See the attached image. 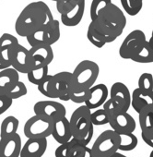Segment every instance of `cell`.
Returning <instances> with one entry per match:
<instances>
[{"instance_id":"6da1fadb","label":"cell","mask_w":153,"mask_h":157,"mask_svg":"<svg viewBox=\"0 0 153 157\" xmlns=\"http://www.w3.org/2000/svg\"><path fill=\"white\" fill-rule=\"evenodd\" d=\"M48 5L43 1L28 4L20 13L15 22V31L19 36L27 37L36 30L48 27L54 21Z\"/></svg>"},{"instance_id":"7a4b0ae2","label":"cell","mask_w":153,"mask_h":157,"mask_svg":"<svg viewBox=\"0 0 153 157\" xmlns=\"http://www.w3.org/2000/svg\"><path fill=\"white\" fill-rule=\"evenodd\" d=\"M91 22L99 33L106 37L110 44L123 33L126 26V18L122 10L112 3L107 9L100 12L95 21Z\"/></svg>"},{"instance_id":"3957f363","label":"cell","mask_w":153,"mask_h":157,"mask_svg":"<svg viewBox=\"0 0 153 157\" xmlns=\"http://www.w3.org/2000/svg\"><path fill=\"white\" fill-rule=\"evenodd\" d=\"M100 74L99 65L91 60H82L72 72L76 89L84 91L91 88Z\"/></svg>"},{"instance_id":"277c9868","label":"cell","mask_w":153,"mask_h":157,"mask_svg":"<svg viewBox=\"0 0 153 157\" xmlns=\"http://www.w3.org/2000/svg\"><path fill=\"white\" fill-rule=\"evenodd\" d=\"M75 88L72 72H58L53 75L51 82V99H59L64 102L70 101Z\"/></svg>"},{"instance_id":"5b68a950","label":"cell","mask_w":153,"mask_h":157,"mask_svg":"<svg viewBox=\"0 0 153 157\" xmlns=\"http://www.w3.org/2000/svg\"><path fill=\"white\" fill-rule=\"evenodd\" d=\"M120 143L119 135L113 129L102 132L94 141L91 149L93 157H111L118 151Z\"/></svg>"},{"instance_id":"8992f818","label":"cell","mask_w":153,"mask_h":157,"mask_svg":"<svg viewBox=\"0 0 153 157\" xmlns=\"http://www.w3.org/2000/svg\"><path fill=\"white\" fill-rule=\"evenodd\" d=\"M91 111L84 105L78 107L72 113L68 120L73 139L76 140H82L90 128L93 127L91 120Z\"/></svg>"},{"instance_id":"52a82bcc","label":"cell","mask_w":153,"mask_h":157,"mask_svg":"<svg viewBox=\"0 0 153 157\" xmlns=\"http://www.w3.org/2000/svg\"><path fill=\"white\" fill-rule=\"evenodd\" d=\"M52 126L50 120L34 115L26 121L23 132L28 139H47L51 136Z\"/></svg>"},{"instance_id":"ba28073f","label":"cell","mask_w":153,"mask_h":157,"mask_svg":"<svg viewBox=\"0 0 153 157\" xmlns=\"http://www.w3.org/2000/svg\"><path fill=\"white\" fill-rule=\"evenodd\" d=\"M34 115L44 117L51 122H54L66 115V109L59 102L44 100L37 102L33 106Z\"/></svg>"},{"instance_id":"9c48e42d","label":"cell","mask_w":153,"mask_h":157,"mask_svg":"<svg viewBox=\"0 0 153 157\" xmlns=\"http://www.w3.org/2000/svg\"><path fill=\"white\" fill-rule=\"evenodd\" d=\"M110 99L115 114L126 113L131 106V94L128 87L123 82H115L110 91Z\"/></svg>"},{"instance_id":"30bf717a","label":"cell","mask_w":153,"mask_h":157,"mask_svg":"<svg viewBox=\"0 0 153 157\" xmlns=\"http://www.w3.org/2000/svg\"><path fill=\"white\" fill-rule=\"evenodd\" d=\"M147 41L144 32L141 30L132 31L123 41L120 48L119 55L123 59H131L136 50Z\"/></svg>"},{"instance_id":"8fae6325","label":"cell","mask_w":153,"mask_h":157,"mask_svg":"<svg viewBox=\"0 0 153 157\" xmlns=\"http://www.w3.org/2000/svg\"><path fill=\"white\" fill-rule=\"evenodd\" d=\"M54 155L55 157H93L91 148L81 145L73 138L68 142L60 144Z\"/></svg>"},{"instance_id":"7c38bea8","label":"cell","mask_w":153,"mask_h":157,"mask_svg":"<svg viewBox=\"0 0 153 157\" xmlns=\"http://www.w3.org/2000/svg\"><path fill=\"white\" fill-rule=\"evenodd\" d=\"M10 64L12 68H14L19 73L27 74L32 68V63L29 49L21 44H17L11 53Z\"/></svg>"},{"instance_id":"4fadbf2b","label":"cell","mask_w":153,"mask_h":157,"mask_svg":"<svg viewBox=\"0 0 153 157\" xmlns=\"http://www.w3.org/2000/svg\"><path fill=\"white\" fill-rule=\"evenodd\" d=\"M32 68L38 67H48L54 60V51L51 45L46 44H38L29 49Z\"/></svg>"},{"instance_id":"5bb4252c","label":"cell","mask_w":153,"mask_h":157,"mask_svg":"<svg viewBox=\"0 0 153 157\" xmlns=\"http://www.w3.org/2000/svg\"><path fill=\"white\" fill-rule=\"evenodd\" d=\"M108 95L109 91L105 84L99 83L97 85H93L88 91V96L84 105H86L91 111L97 109L103 105L108 98Z\"/></svg>"},{"instance_id":"9a60e30c","label":"cell","mask_w":153,"mask_h":157,"mask_svg":"<svg viewBox=\"0 0 153 157\" xmlns=\"http://www.w3.org/2000/svg\"><path fill=\"white\" fill-rule=\"evenodd\" d=\"M109 125L112 129L117 134L133 133L136 129V121L134 117L126 113L114 114L109 120Z\"/></svg>"},{"instance_id":"2e32d148","label":"cell","mask_w":153,"mask_h":157,"mask_svg":"<svg viewBox=\"0 0 153 157\" xmlns=\"http://www.w3.org/2000/svg\"><path fill=\"white\" fill-rule=\"evenodd\" d=\"M21 148V138L18 133L0 138V157H20Z\"/></svg>"},{"instance_id":"e0dca14e","label":"cell","mask_w":153,"mask_h":157,"mask_svg":"<svg viewBox=\"0 0 153 157\" xmlns=\"http://www.w3.org/2000/svg\"><path fill=\"white\" fill-rule=\"evenodd\" d=\"M17 44H19V40L10 33H3L0 37V63L6 67H11L10 56Z\"/></svg>"},{"instance_id":"ac0fdd59","label":"cell","mask_w":153,"mask_h":157,"mask_svg":"<svg viewBox=\"0 0 153 157\" xmlns=\"http://www.w3.org/2000/svg\"><path fill=\"white\" fill-rule=\"evenodd\" d=\"M47 145V139H28L21 148L20 157H42Z\"/></svg>"},{"instance_id":"d6986e66","label":"cell","mask_w":153,"mask_h":157,"mask_svg":"<svg viewBox=\"0 0 153 157\" xmlns=\"http://www.w3.org/2000/svg\"><path fill=\"white\" fill-rule=\"evenodd\" d=\"M51 136H53L54 140L59 144L68 142L72 139L69 120L66 117L53 122Z\"/></svg>"},{"instance_id":"ffe728a7","label":"cell","mask_w":153,"mask_h":157,"mask_svg":"<svg viewBox=\"0 0 153 157\" xmlns=\"http://www.w3.org/2000/svg\"><path fill=\"white\" fill-rule=\"evenodd\" d=\"M85 8H86V0H80L79 3L72 10L60 15L61 22L67 27H75L76 25H79L84 16Z\"/></svg>"},{"instance_id":"44dd1931","label":"cell","mask_w":153,"mask_h":157,"mask_svg":"<svg viewBox=\"0 0 153 157\" xmlns=\"http://www.w3.org/2000/svg\"><path fill=\"white\" fill-rule=\"evenodd\" d=\"M138 122L142 139L153 138V105H148L138 113Z\"/></svg>"},{"instance_id":"7402d4cb","label":"cell","mask_w":153,"mask_h":157,"mask_svg":"<svg viewBox=\"0 0 153 157\" xmlns=\"http://www.w3.org/2000/svg\"><path fill=\"white\" fill-rule=\"evenodd\" d=\"M20 81V73L12 67L0 71V95H6Z\"/></svg>"},{"instance_id":"603a6c76","label":"cell","mask_w":153,"mask_h":157,"mask_svg":"<svg viewBox=\"0 0 153 157\" xmlns=\"http://www.w3.org/2000/svg\"><path fill=\"white\" fill-rule=\"evenodd\" d=\"M131 105L136 113L148 105H153V92L145 93L138 88L135 89L131 94Z\"/></svg>"},{"instance_id":"cb8c5ba5","label":"cell","mask_w":153,"mask_h":157,"mask_svg":"<svg viewBox=\"0 0 153 157\" xmlns=\"http://www.w3.org/2000/svg\"><path fill=\"white\" fill-rule=\"evenodd\" d=\"M130 60L141 64L153 63V49L149 45L147 40L136 50Z\"/></svg>"},{"instance_id":"d4e9b609","label":"cell","mask_w":153,"mask_h":157,"mask_svg":"<svg viewBox=\"0 0 153 157\" xmlns=\"http://www.w3.org/2000/svg\"><path fill=\"white\" fill-rule=\"evenodd\" d=\"M20 121L16 117L9 116L1 123L0 127V138H6L18 133Z\"/></svg>"},{"instance_id":"484cf974","label":"cell","mask_w":153,"mask_h":157,"mask_svg":"<svg viewBox=\"0 0 153 157\" xmlns=\"http://www.w3.org/2000/svg\"><path fill=\"white\" fill-rule=\"evenodd\" d=\"M118 135L120 138L118 151H133L137 146L138 140L134 133H122Z\"/></svg>"},{"instance_id":"4316f807","label":"cell","mask_w":153,"mask_h":157,"mask_svg":"<svg viewBox=\"0 0 153 157\" xmlns=\"http://www.w3.org/2000/svg\"><path fill=\"white\" fill-rule=\"evenodd\" d=\"M87 38L90 41V43L91 44H93L97 48H103L106 44H109L108 43V40L106 39V37L103 36L101 33H99L94 28V26L92 25L91 22L90 23V25L88 27Z\"/></svg>"},{"instance_id":"83f0119b","label":"cell","mask_w":153,"mask_h":157,"mask_svg":"<svg viewBox=\"0 0 153 157\" xmlns=\"http://www.w3.org/2000/svg\"><path fill=\"white\" fill-rule=\"evenodd\" d=\"M48 75H49L48 67H34L31 69L27 73V78H28V81L32 84L37 86Z\"/></svg>"},{"instance_id":"f1b7e54d","label":"cell","mask_w":153,"mask_h":157,"mask_svg":"<svg viewBox=\"0 0 153 157\" xmlns=\"http://www.w3.org/2000/svg\"><path fill=\"white\" fill-rule=\"evenodd\" d=\"M60 22L57 20H54L46 29L45 44L53 45L60 39Z\"/></svg>"},{"instance_id":"f546056e","label":"cell","mask_w":153,"mask_h":157,"mask_svg":"<svg viewBox=\"0 0 153 157\" xmlns=\"http://www.w3.org/2000/svg\"><path fill=\"white\" fill-rule=\"evenodd\" d=\"M124 10L129 16L137 15L143 7V0H120Z\"/></svg>"},{"instance_id":"4dcf8cb0","label":"cell","mask_w":153,"mask_h":157,"mask_svg":"<svg viewBox=\"0 0 153 157\" xmlns=\"http://www.w3.org/2000/svg\"><path fill=\"white\" fill-rule=\"evenodd\" d=\"M112 4V0H92L91 10H90V16L91 20L95 21L103 10L107 9Z\"/></svg>"},{"instance_id":"1f68e13d","label":"cell","mask_w":153,"mask_h":157,"mask_svg":"<svg viewBox=\"0 0 153 157\" xmlns=\"http://www.w3.org/2000/svg\"><path fill=\"white\" fill-rule=\"evenodd\" d=\"M46 28H42L39 30H36L35 32L30 33L26 39L28 44L31 45V47L38 45V44H45V33H46Z\"/></svg>"},{"instance_id":"d6a6232c","label":"cell","mask_w":153,"mask_h":157,"mask_svg":"<svg viewBox=\"0 0 153 157\" xmlns=\"http://www.w3.org/2000/svg\"><path fill=\"white\" fill-rule=\"evenodd\" d=\"M138 89L145 93L153 92V76L150 73H143L140 75L137 82Z\"/></svg>"},{"instance_id":"836d02e7","label":"cell","mask_w":153,"mask_h":157,"mask_svg":"<svg viewBox=\"0 0 153 157\" xmlns=\"http://www.w3.org/2000/svg\"><path fill=\"white\" fill-rule=\"evenodd\" d=\"M91 120L93 126H103L109 124V117L103 108L96 109L91 114Z\"/></svg>"},{"instance_id":"e575fe53","label":"cell","mask_w":153,"mask_h":157,"mask_svg":"<svg viewBox=\"0 0 153 157\" xmlns=\"http://www.w3.org/2000/svg\"><path fill=\"white\" fill-rule=\"evenodd\" d=\"M27 93H28V90H27L25 83L19 81L6 95L8 97H9L11 100H15V99H19L21 97L25 96L27 94Z\"/></svg>"},{"instance_id":"d590c367","label":"cell","mask_w":153,"mask_h":157,"mask_svg":"<svg viewBox=\"0 0 153 157\" xmlns=\"http://www.w3.org/2000/svg\"><path fill=\"white\" fill-rule=\"evenodd\" d=\"M79 1L80 0H58L57 2H55L57 12L61 15L69 11L79 3Z\"/></svg>"},{"instance_id":"8d00e7d4","label":"cell","mask_w":153,"mask_h":157,"mask_svg":"<svg viewBox=\"0 0 153 157\" xmlns=\"http://www.w3.org/2000/svg\"><path fill=\"white\" fill-rule=\"evenodd\" d=\"M53 75H48L46 78H43V81L37 85L38 91L44 95L45 97L51 98V82H52Z\"/></svg>"},{"instance_id":"74e56055","label":"cell","mask_w":153,"mask_h":157,"mask_svg":"<svg viewBox=\"0 0 153 157\" xmlns=\"http://www.w3.org/2000/svg\"><path fill=\"white\" fill-rule=\"evenodd\" d=\"M88 91L89 90L80 91V90H78L75 88V90L71 95L70 101H72L75 104H84L87 99V96H88Z\"/></svg>"},{"instance_id":"f35d334b","label":"cell","mask_w":153,"mask_h":157,"mask_svg":"<svg viewBox=\"0 0 153 157\" xmlns=\"http://www.w3.org/2000/svg\"><path fill=\"white\" fill-rule=\"evenodd\" d=\"M13 100L7 95H0V116L7 112L12 105Z\"/></svg>"},{"instance_id":"ab89813d","label":"cell","mask_w":153,"mask_h":157,"mask_svg":"<svg viewBox=\"0 0 153 157\" xmlns=\"http://www.w3.org/2000/svg\"><path fill=\"white\" fill-rule=\"evenodd\" d=\"M94 127V126H93ZM93 127H91V128H90V130L88 131V133H87V135L82 139V140H76L79 143H80L81 145H84V146H88V144H90V142H91V140H92V138H93V134H94V128H93Z\"/></svg>"},{"instance_id":"60d3db41","label":"cell","mask_w":153,"mask_h":157,"mask_svg":"<svg viewBox=\"0 0 153 157\" xmlns=\"http://www.w3.org/2000/svg\"><path fill=\"white\" fill-rule=\"evenodd\" d=\"M103 109H104L105 112L107 113V115H108V117H109V119L115 114L114 108V106H113V104H112L111 99L106 100V102L103 104Z\"/></svg>"},{"instance_id":"b9f144b4","label":"cell","mask_w":153,"mask_h":157,"mask_svg":"<svg viewBox=\"0 0 153 157\" xmlns=\"http://www.w3.org/2000/svg\"><path fill=\"white\" fill-rule=\"evenodd\" d=\"M142 140H144V142L147 145H148L149 147H151L153 149V138H151V139H142Z\"/></svg>"},{"instance_id":"7bdbcfd3","label":"cell","mask_w":153,"mask_h":157,"mask_svg":"<svg viewBox=\"0 0 153 157\" xmlns=\"http://www.w3.org/2000/svg\"><path fill=\"white\" fill-rule=\"evenodd\" d=\"M111 157H126V156L124 155V154H122V153H120L119 151H116V152L114 153Z\"/></svg>"},{"instance_id":"ee69618b","label":"cell","mask_w":153,"mask_h":157,"mask_svg":"<svg viewBox=\"0 0 153 157\" xmlns=\"http://www.w3.org/2000/svg\"><path fill=\"white\" fill-rule=\"evenodd\" d=\"M147 42H148L149 45L151 46V48L153 49V35H151V37L149 38V40H148Z\"/></svg>"},{"instance_id":"f6af8a7d","label":"cell","mask_w":153,"mask_h":157,"mask_svg":"<svg viewBox=\"0 0 153 157\" xmlns=\"http://www.w3.org/2000/svg\"><path fill=\"white\" fill-rule=\"evenodd\" d=\"M6 68H8V67H6L4 65H2L1 63H0V71H1V70H3V69H6Z\"/></svg>"},{"instance_id":"bcb514c9","label":"cell","mask_w":153,"mask_h":157,"mask_svg":"<svg viewBox=\"0 0 153 157\" xmlns=\"http://www.w3.org/2000/svg\"><path fill=\"white\" fill-rule=\"evenodd\" d=\"M149 157H153V151L150 152V154H149Z\"/></svg>"},{"instance_id":"7dc6e473","label":"cell","mask_w":153,"mask_h":157,"mask_svg":"<svg viewBox=\"0 0 153 157\" xmlns=\"http://www.w3.org/2000/svg\"><path fill=\"white\" fill-rule=\"evenodd\" d=\"M51 1H54V2H57L58 0H51Z\"/></svg>"},{"instance_id":"c3c4849f","label":"cell","mask_w":153,"mask_h":157,"mask_svg":"<svg viewBox=\"0 0 153 157\" xmlns=\"http://www.w3.org/2000/svg\"><path fill=\"white\" fill-rule=\"evenodd\" d=\"M151 35H153V30H152V34Z\"/></svg>"}]
</instances>
